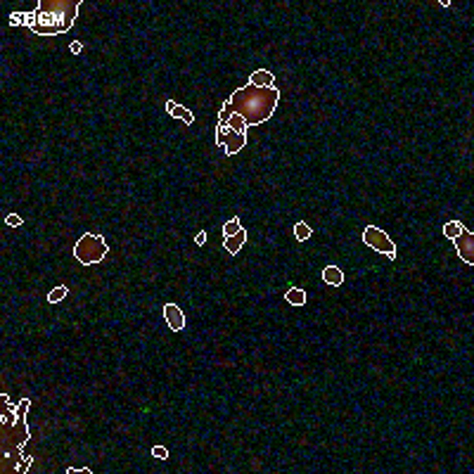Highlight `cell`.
Returning <instances> with one entry per match:
<instances>
[{"label":"cell","mask_w":474,"mask_h":474,"mask_svg":"<svg viewBox=\"0 0 474 474\" xmlns=\"http://www.w3.org/2000/svg\"><path fill=\"white\" fill-rule=\"evenodd\" d=\"M69 48H71V52H74V55H78V52L83 50V45H81V43H78V41H74V43H71V45H69Z\"/></svg>","instance_id":"d4e9b609"},{"label":"cell","mask_w":474,"mask_h":474,"mask_svg":"<svg viewBox=\"0 0 474 474\" xmlns=\"http://www.w3.org/2000/svg\"><path fill=\"white\" fill-rule=\"evenodd\" d=\"M29 465H31V457H24V460L17 465V472H26V469H29Z\"/></svg>","instance_id":"603a6c76"},{"label":"cell","mask_w":474,"mask_h":474,"mask_svg":"<svg viewBox=\"0 0 474 474\" xmlns=\"http://www.w3.org/2000/svg\"><path fill=\"white\" fill-rule=\"evenodd\" d=\"M76 472L90 474V469H88V467H67V474H76Z\"/></svg>","instance_id":"cb8c5ba5"},{"label":"cell","mask_w":474,"mask_h":474,"mask_svg":"<svg viewBox=\"0 0 474 474\" xmlns=\"http://www.w3.org/2000/svg\"><path fill=\"white\" fill-rule=\"evenodd\" d=\"M81 0H41L36 5V26L31 29L38 36L67 34L78 17Z\"/></svg>","instance_id":"7a4b0ae2"},{"label":"cell","mask_w":474,"mask_h":474,"mask_svg":"<svg viewBox=\"0 0 474 474\" xmlns=\"http://www.w3.org/2000/svg\"><path fill=\"white\" fill-rule=\"evenodd\" d=\"M249 85H256V88H275V74L268 71V69H256V71L249 76Z\"/></svg>","instance_id":"9c48e42d"},{"label":"cell","mask_w":474,"mask_h":474,"mask_svg":"<svg viewBox=\"0 0 474 474\" xmlns=\"http://www.w3.org/2000/svg\"><path fill=\"white\" fill-rule=\"evenodd\" d=\"M230 117H233V112H230V107H228V102H225L223 107H221V112H218V126H228Z\"/></svg>","instance_id":"d6986e66"},{"label":"cell","mask_w":474,"mask_h":474,"mask_svg":"<svg viewBox=\"0 0 474 474\" xmlns=\"http://www.w3.org/2000/svg\"><path fill=\"white\" fill-rule=\"evenodd\" d=\"M161 313H164V320H166L171 332H180V330L185 327V313L180 311V306H175V304H164Z\"/></svg>","instance_id":"52a82bcc"},{"label":"cell","mask_w":474,"mask_h":474,"mask_svg":"<svg viewBox=\"0 0 474 474\" xmlns=\"http://www.w3.org/2000/svg\"><path fill=\"white\" fill-rule=\"evenodd\" d=\"M107 242H105V237L98 233H85L81 240L74 244V256L78 263H83V266H92V263H100L102 258L107 256Z\"/></svg>","instance_id":"3957f363"},{"label":"cell","mask_w":474,"mask_h":474,"mask_svg":"<svg viewBox=\"0 0 474 474\" xmlns=\"http://www.w3.org/2000/svg\"><path fill=\"white\" fill-rule=\"evenodd\" d=\"M244 242H247V230H244V228H240V233L225 237L223 247H225V251H228V254H237V251L244 247Z\"/></svg>","instance_id":"30bf717a"},{"label":"cell","mask_w":474,"mask_h":474,"mask_svg":"<svg viewBox=\"0 0 474 474\" xmlns=\"http://www.w3.org/2000/svg\"><path fill=\"white\" fill-rule=\"evenodd\" d=\"M462 221H450V223H446L443 225V235L448 237V240H453V237H457V235L462 233Z\"/></svg>","instance_id":"2e32d148"},{"label":"cell","mask_w":474,"mask_h":474,"mask_svg":"<svg viewBox=\"0 0 474 474\" xmlns=\"http://www.w3.org/2000/svg\"><path fill=\"white\" fill-rule=\"evenodd\" d=\"M166 112H168V117H173V119H178V121H183V124H195V114H192L190 109H185L183 105H178V102H173V100H166Z\"/></svg>","instance_id":"ba28073f"},{"label":"cell","mask_w":474,"mask_h":474,"mask_svg":"<svg viewBox=\"0 0 474 474\" xmlns=\"http://www.w3.org/2000/svg\"><path fill=\"white\" fill-rule=\"evenodd\" d=\"M216 142L225 150L228 157H233L247 145V133H235L228 126H216Z\"/></svg>","instance_id":"5b68a950"},{"label":"cell","mask_w":474,"mask_h":474,"mask_svg":"<svg viewBox=\"0 0 474 474\" xmlns=\"http://www.w3.org/2000/svg\"><path fill=\"white\" fill-rule=\"evenodd\" d=\"M152 455H154V457H161V460H166V457H168V450L164 448V446H154V448H152Z\"/></svg>","instance_id":"44dd1931"},{"label":"cell","mask_w":474,"mask_h":474,"mask_svg":"<svg viewBox=\"0 0 474 474\" xmlns=\"http://www.w3.org/2000/svg\"><path fill=\"white\" fill-rule=\"evenodd\" d=\"M67 294H69L67 285H59V287H55V290H52L50 294H48V301H50V304H59V301L64 299Z\"/></svg>","instance_id":"e0dca14e"},{"label":"cell","mask_w":474,"mask_h":474,"mask_svg":"<svg viewBox=\"0 0 474 474\" xmlns=\"http://www.w3.org/2000/svg\"><path fill=\"white\" fill-rule=\"evenodd\" d=\"M363 242H365L370 249L377 251V254L396 258V244H394V240H391L384 230H380L377 225H367L365 230H363Z\"/></svg>","instance_id":"277c9868"},{"label":"cell","mask_w":474,"mask_h":474,"mask_svg":"<svg viewBox=\"0 0 474 474\" xmlns=\"http://www.w3.org/2000/svg\"><path fill=\"white\" fill-rule=\"evenodd\" d=\"M228 128L230 131H235V133H247V121H244V117H240V114H233L230 117V121H228Z\"/></svg>","instance_id":"9a60e30c"},{"label":"cell","mask_w":474,"mask_h":474,"mask_svg":"<svg viewBox=\"0 0 474 474\" xmlns=\"http://www.w3.org/2000/svg\"><path fill=\"white\" fill-rule=\"evenodd\" d=\"M240 228H242L240 221H237V218H230V221H228V223L223 225V235H225V237H230V235L240 233Z\"/></svg>","instance_id":"ac0fdd59"},{"label":"cell","mask_w":474,"mask_h":474,"mask_svg":"<svg viewBox=\"0 0 474 474\" xmlns=\"http://www.w3.org/2000/svg\"><path fill=\"white\" fill-rule=\"evenodd\" d=\"M323 280L327 285H332V287H339V285H344V273L337 266H327L323 270Z\"/></svg>","instance_id":"7c38bea8"},{"label":"cell","mask_w":474,"mask_h":474,"mask_svg":"<svg viewBox=\"0 0 474 474\" xmlns=\"http://www.w3.org/2000/svg\"><path fill=\"white\" fill-rule=\"evenodd\" d=\"M285 299L290 301L292 306H306V292L299 290V287H292V290H287V294H285Z\"/></svg>","instance_id":"4fadbf2b"},{"label":"cell","mask_w":474,"mask_h":474,"mask_svg":"<svg viewBox=\"0 0 474 474\" xmlns=\"http://www.w3.org/2000/svg\"><path fill=\"white\" fill-rule=\"evenodd\" d=\"M453 244H455L457 256L462 258L467 266H474V235L467 228H462V233L453 237Z\"/></svg>","instance_id":"8992f818"},{"label":"cell","mask_w":474,"mask_h":474,"mask_svg":"<svg viewBox=\"0 0 474 474\" xmlns=\"http://www.w3.org/2000/svg\"><path fill=\"white\" fill-rule=\"evenodd\" d=\"M311 235H313V228H311L306 221H299V223H294V237H297L299 242H306Z\"/></svg>","instance_id":"5bb4252c"},{"label":"cell","mask_w":474,"mask_h":474,"mask_svg":"<svg viewBox=\"0 0 474 474\" xmlns=\"http://www.w3.org/2000/svg\"><path fill=\"white\" fill-rule=\"evenodd\" d=\"M195 242H197V244H204V242H207V233H204V230H200V233H197V237H195Z\"/></svg>","instance_id":"484cf974"},{"label":"cell","mask_w":474,"mask_h":474,"mask_svg":"<svg viewBox=\"0 0 474 474\" xmlns=\"http://www.w3.org/2000/svg\"><path fill=\"white\" fill-rule=\"evenodd\" d=\"M10 24L24 26V29H34L36 26V10H31V12H12V15H10Z\"/></svg>","instance_id":"8fae6325"},{"label":"cell","mask_w":474,"mask_h":474,"mask_svg":"<svg viewBox=\"0 0 474 474\" xmlns=\"http://www.w3.org/2000/svg\"><path fill=\"white\" fill-rule=\"evenodd\" d=\"M29 406H31V401H29V399H22V401H19V406H17V415H19V417H24V410H26Z\"/></svg>","instance_id":"7402d4cb"},{"label":"cell","mask_w":474,"mask_h":474,"mask_svg":"<svg viewBox=\"0 0 474 474\" xmlns=\"http://www.w3.org/2000/svg\"><path fill=\"white\" fill-rule=\"evenodd\" d=\"M280 102V90L277 88H256V85H244L230 95L228 107L233 114L244 117L247 126L266 124L275 114V107Z\"/></svg>","instance_id":"6da1fadb"},{"label":"cell","mask_w":474,"mask_h":474,"mask_svg":"<svg viewBox=\"0 0 474 474\" xmlns=\"http://www.w3.org/2000/svg\"><path fill=\"white\" fill-rule=\"evenodd\" d=\"M5 223H8L10 228H19L24 221H22V216H17V214H8V216H5Z\"/></svg>","instance_id":"ffe728a7"}]
</instances>
